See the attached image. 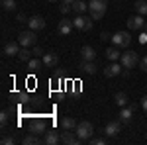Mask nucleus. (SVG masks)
<instances>
[{"label": "nucleus", "instance_id": "nucleus-1", "mask_svg": "<svg viewBox=\"0 0 147 145\" xmlns=\"http://www.w3.org/2000/svg\"><path fill=\"white\" fill-rule=\"evenodd\" d=\"M108 8V0H90L88 2V12L92 20H102Z\"/></svg>", "mask_w": 147, "mask_h": 145}, {"label": "nucleus", "instance_id": "nucleus-2", "mask_svg": "<svg viewBox=\"0 0 147 145\" xmlns=\"http://www.w3.org/2000/svg\"><path fill=\"white\" fill-rule=\"evenodd\" d=\"M75 132H77V135L80 137V141H90L92 134H94V125L84 120V122H79V125L75 127Z\"/></svg>", "mask_w": 147, "mask_h": 145}, {"label": "nucleus", "instance_id": "nucleus-3", "mask_svg": "<svg viewBox=\"0 0 147 145\" xmlns=\"http://www.w3.org/2000/svg\"><path fill=\"white\" fill-rule=\"evenodd\" d=\"M92 18L90 16H84V14H77L75 20H73V26L75 30H80V32H90L92 30Z\"/></svg>", "mask_w": 147, "mask_h": 145}, {"label": "nucleus", "instance_id": "nucleus-4", "mask_svg": "<svg viewBox=\"0 0 147 145\" xmlns=\"http://www.w3.org/2000/svg\"><path fill=\"white\" fill-rule=\"evenodd\" d=\"M120 63H122L124 69H134V67L139 65V57H137L136 51H125V53H122V57H120Z\"/></svg>", "mask_w": 147, "mask_h": 145}, {"label": "nucleus", "instance_id": "nucleus-5", "mask_svg": "<svg viewBox=\"0 0 147 145\" xmlns=\"http://www.w3.org/2000/svg\"><path fill=\"white\" fill-rule=\"evenodd\" d=\"M18 43L22 45V47H35V43H37V35H35L34 30L22 32L20 37H18Z\"/></svg>", "mask_w": 147, "mask_h": 145}, {"label": "nucleus", "instance_id": "nucleus-6", "mask_svg": "<svg viewBox=\"0 0 147 145\" xmlns=\"http://www.w3.org/2000/svg\"><path fill=\"white\" fill-rule=\"evenodd\" d=\"M112 43L116 47H127V45L131 43V35L127 34V32H118V34L112 35Z\"/></svg>", "mask_w": 147, "mask_h": 145}, {"label": "nucleus", "instance_id": "nucleus-7", "mask_svg": "<svg viewBox=\"0 0 147 145\" xmlns=\"http://www.w3.org/2000/svg\"><path fill=\"white\" fill-rule=\"evenodd\" d=\"M122 132V122L120 120H112L104 125V135L106 137H116V135Z\"/></svg>", "mask_w": 147, "mask_h": 145}, {"label": "nucleus", "instance_id": "nucleus-8", "mask_svg": "<svg viewBox=\"0 0 147 145\" xmlns=\"http://www.w3.org/2000/svg\"><path fill=\"white\" fill-rule=\"evenodd\" d=\"M61 143L79 145V143H80V137L77 135V132L73 134V129H63V134H61Z\"/></svg>", "mask_w": 147, "mask_h": 145}, {"label": "nucleus", "instance_id": "nucleus-9", "mask_svg": "<svg viewBox=\"0 0 147 145\" xmlns=\"http://www.w3.org/2000/svg\"><path fill=\"white\" fill-rule=\"evenodd\" d=\"M118 75H122V65L118 61H110V65H106V69H104V77L112 78L118 77Z\"/></svg>", "mask_w": 147, "mask_h": 145}, {"label": "nucleus", "instance_id": "nucleus-10", "mask_svg": "<svg viewBox=\"0 0 147 145\" xmlns=\"http://www.w3.org/2000/svg\"><path fill=\"white\" fill-rule=\"evenodd\" d=\"M143 26H145V20H143V16H131V18H127V28L129 30H134V32H139V30H143Z\"/></svg>", "mask_w": 147, "mask_h": 145}, {"label": "nucleus", "instance_id": "nucleus-11", "mask_svg": "<svg viewBox=\"0 0 147 145\" xmlns=\"http://www.w3.org/2000/svg\"><path fill=\"white\" fill-rule=\"evenodd\" d=\"M30 132L35 135H39V137H43V135L47 134V125L43 120H35V122H32V125H30Z\"/></svg>", "mask_w": 147, "mask_h": 145}, {"label": "nucleus", "instance_id": "nucleus-12", "mask_svg": "<svg viewBox=\"0 0 147 145\" xmlns=\"http://www.w3.org/2000/svg\"><path fill=\"white\" fill-rule=\"evenodd\" d=\"M28 28L34 30V32H39V30L45 28V20L41 16H32V18H28Z\"/></svg>", "mask_w": 147, "mask_h": 145}, {"label": "nucleus", "instance_id": "nucleus-13", "mask_svg": "<svg viewBox=\"0 0 147 145\" xmlns=\"http://www.w3.org/2000/svg\"><path fill=\"white\" fill-rule=\"evenodd\" d=\"M73 20H69V18H63V20H59V26H57V32L61 35H69L73 32Z\"/></svg>", "mask_w": 147, "mask_h": 145}, {"label": "nucleus", "instance_id": "nucleus-14", "mask_svg": "<svg viewBox=\"0 0 147 145\" xmlns=\"http://www.w3.org/2000/svg\"><path fill=\"white\" fill-rule=\"evenodd\" d=\"M136 104H129V106H124L122 110H120V122L122 123H127L131 120V116H134V112H136Z\"/></svg>", "mask_w": 147, "mask_h": 145}, {"label": "nucleus", "instance_id": "nucleus-15", "mask_svg": "<svg viewBox=\"0 0 147 145\" xmlns=\"http://www.w3.org/2000/svg\"><path fill=\"white\" fill-rule=\"evenodd\" d=\"M20 47L22 45L18 43V41H8V43L4 45V55L6 57H18V53H20Z\"/></svg>", "mask_w": 147, "mask_h": 145}, {"label": "nucleus", "instance_id": "nucleus-16", "mask_svg": "<svg viewBox=\"0 0 147 145\" xmlns=\"http://www.w3.org/2000/svg\"><path fill=\"white\" fill-rule=\"evenodd\" d=\"M41 61H43V65H45L47 69H55L57 65H59V57H57L55 53H45V55L41 57Z\"/></svg>", "mask_w": 147, "mask_h": 145}, {"label": "nucleus", "instance_id": "nucleus-17", "mask_svg": "<svg viewBox=\"0 0 147 145\" xmlns=\"http://www.w3.org/2000/svg\"><path fill=\"white\" fill-rule=\"evenodd\" d=\"M41 139H43L45 145H57L61 141V135H59V132H49V129H47V134L43 135Z\"/></svg>", "mask_w": 147, "mask_h": 145}, {"label": "nucleus", "instance_id": "nucleus-18", "mask_svg": "<svg viewBox=\"0 0 147 145\" xmlns=\"http://www.w3.org/2000/svg\"><path fill=\"white\" fill-rule=\"evenodd\" d=\"M80 57H82V61H94V57H96L94 47H90V45H84V47L80 49Z\"/></svg>", "mask_w": 147, "mask_h": 145}, {"label": "nucleus", "instance_id": "nucleus-19", "mask_svg": "<svg viewBox=\"0 0 147 145\" xmlns=\"http://www.w3.org/2000/svg\"><path fill=\"white\" fill-rule=\"evenodd\" d=\"M79 69L82 71V73H84V75H94L98 67L94 65V61H82V63L79 65Z\"/></svg>", "mask_w": 147, "mask_h": 145}, {"label": "nucleus", "instance_id": "nucleus-20", "mask_svg": "<svg viewBox=\"0 0 147 145\" xmlns=\"http://www.w3.org/2000/svg\"><path fill=\"white\" fill-rule=\"evenodd\" d=\"M120 57H122V51H120L116 45L106 49V59H108V61H120Z\"/></svg>", "mask_w": 147, "mask_h": 145}, {"label": "nucleus", "instance_id": "nucleus-21", "mask_svg": "<svg viewBox=\"0 0 147 145\" xmlns=\"http://www.w3.org/2000/svg\"><path fill=\"white\" fill-rule=\"evenodd\" d=\"M86 10H88V4H86L84 0H75V2H73V12H75V14H84Z\"/></svg>", "mask_w": 147, "mask_h": 145}, {"label": "nucleus", "instance_id": "nucleus-22", "mask_svg": "<svg viewBox=\"0 0 147 145\" xmlns=\"http://www.w3.org/2000/svg\"><path fill=\"white\" fill-rule=\"evenodd\" d=\"M77 125H79V122H77L75 118H69L67 116V118L61 120V127H63V129H75Z\"/></svg>", "mask_w": 147, "mask_h": 145}, {"label": "nucleus", "instance_id": "nucleus-23", "mask_svg": "<svg viewBox=\"0 0 147 145\" xmlns=\"http://www.w3.org/2000/svg\"><path fill=\"white\" fill-rule=\"evenodd\" d=\"M37 143H43V139H39V135L32 134V132L24 137V145H37Z\"/></svg>", "mask_w": 147, "mask_h": 145}, {"label": "nucleus", "instance_id": "nucleus-24", "mask_svg": "<svg viewBox=\"0 0 147 145\" xmlns=\"http://www.w3.org/2000/svg\"><path fill=\"white\" fill-rule=\"evenodd\" d=\"M32 55H34V51H30V47H22L20 53H18V59L24 61V63H28V61L32 59Z\"/></svg>", "mask_w": 147, "mask_h": 145}, {"label": "nucleus", "instance_id": "nucleus-25", "mask_svg": "<svg viewBox=\"0 0 147 145\" xmlns=\"http://www.w3.org/2000/svg\"><path fill=\"white\" fill-rule=\"evenodd\" d=\"M134 8L139 16H145L147 14V0H137L136 4H134Z\"/></svg>", "mask_w": 147, "mask_h": 145}, {"label": "nucleus", "instance_id": "nucleus-26", "mask_svg": "<svg viewBox=\"0 0 147 145\" xmlns=\"http://www.w3.org/2000/svg\"><path fill=\"white\" fill-rule=\"evenodd\" d=\"M114 102L120 106V108H124V106H127V94L125 92H118L116 96H114Z\"/></svg>", "mask_w": 147, "mask_h": 145}, {"label": "nucleus", "instance_id": "nucleus-27", "mask_svg": "<svg viewBox=\"0 0 147 145\" xmlns=\"http://www.w3.org/2000/svg\"><path fill=\"white\" fill-rule=\"evenodd\" d=\"M28 67L32 69V71H39V69L43 67V61H41V57H39V59H30V61H28Z\"/></svg>", "mask_w": 147, "mask_h": 145}, {"label": "nucleus", "instance_id": "nucleus-28", "mask_svg": "<svg viewBox=\"0 0 147 145\" xmlns=\"http://www.w3.org/2000/svg\"><path fill=\"white\" fill-rule=\"evenodd\" d=\"M2 10L4 12H14L16 10V0H2Z\"/></svg>", "mask_w": 147, "mask_h": 145}, {"label": "nucleus", "instance_id": "nucleus-29", "mask_svg": "<svg viewBox=\"0 0 147 145\" xmlns=\"http://www.w3.org/2000/svg\"><path fill=\"white\" fill-rule=\"evenodd\" d=\"M59 10H61V14H69V12L73 10V4H69V2H63V0H61V4H59Z\"/></svg>", "mask_w": 147, "mask_h": 145}, {"label": "nucleus", "instance_id": "nucleus-30", "mask_svg": "<svg viewBox=\"0 0 147 145\" xmlns=\"http://www.w3.org/2000/svg\"><path fill=\"white\" fill-rule=\"evenodd\" d=\"M2 143L4 145H14L16 139H14V135H4V137H2Z\"/></svg>", "mask_w": 147, "mask_h": 145}, {"label": "nucleus", "instance_id": "nucleus-31", "mask_svg": "<svg viewBox=\"0 0 147 145\" xmlns=\"http://www.w3.org/2000/svg\"><path fill=\"white\" fill-rule=\"evenodd\" d=\"M90 143L92 145H104L106 143V137H94V139L90 137Z\"/></svg>", "mask_w": 147, "mask_h": 145}, {"label": "nucleus", "instance_id": "nucleus-32", "mask_svg": "<svg viewBox=\"0 0 147 145\" xmlns=\"http://www.w3.org/2000/svg\"><path fill=\"white\" fill-rule=\"evenodd\" d=\"M139 69H141L143 73H147V57H141V59H139Z\"/></svg>", "mask_w": 147, "mask_h": 145}, {"label": "nucleus", "instance_id": "nucleus-33", "mask_svg": "<svg viewBox=\"0 0 147 145\" xmlns=\"http://www.w3.org/2000/svg\"><path fill=\"white\" fill-rule=\"evenodd\" d=\"M0 123H2V127L8 123V112H2V114H0Z\"/></svg>", "mask_w": 147, "mask_h": 145}, {"label": "nucleus", "instance_id": "nucleus-34", "mask_svg": "<svg viewBox=\"0 0 147 145\" xmlns=\"http://www.w3.org/2000/svg\"><path fill=\"white\" fill-rule=\"evenodd\" d=\"M34 55L35 57H43L45 53H43V49H41V47H37V45H35V47H34Z\"/></svg>", "mask_w": 147, "mask_h": 145}, {"label": "nucleus", "instance_id": "nucleus-35", "mask_svg": "<svg viewBox=\"0 0 147 145\" xmlns=\"http://www.w3.org/2000/svg\"><path fill=\"white\" fill-rule=\"evenodd\" d=\"M100 39H102V41H106V39H112V35L108 34V32H102V34H100Z\"/></svg>", "mask_w": 147, "mask_h": 145}, {"label": "nucleus", "instance_id": "nucleus-36", "mask_svg": "<svg viewBox=\"0 0 147 145\" xmlns=\"http://www.w3.org/2000/svg\"><path fill=\"white\" fill-rule=\"evenodd\" d=\"M141 108L147 112V96H143V98H141Z\"/></svg>", "mask_w": 147, "mask_h": 145}, {"label": "nucleus", "instance_id": "nucleus-37", "mask_svg": "<svg viewBox=\"0 0 147 145\" xmlns=\"http://www.w3.org/2000/svg\"><path fill=\"white\" fill-rule=\"evenodd\" d=\"M18 22H26V16L24 14H18Z\"/></svg>", "mask_w": 147, "mask_h": 145}, {"label": "nucleus", "instance_id": "nucleus-38", "mask_svg": "<svg viewBox=\"0 0 147 145\" xmlns=\"http://www.w3.org/2000/svg\"><path fill=\"white\" fill-rule=\"evenodd\" d=\"M143 32H145V34H147V22H145V26H143Z\"/></svg>", "mask_w": 147, "mask_h": 145}, {"label": "nucleus", "instance_id": "nucleus-39", "mask_svg": "<svg viewBox=\"0 0 147 145\" xmlns=\"http://www.w3.org/2000/svg\"><path fill=\"white\" fill-rule=\"evenodd\" d=\"M63 2H69V4H73V2H75V0H63Z\"/></svg>", "mask_w": 147, "mask_h": 145}, {"label": "nucleus", "instance_id": "nucleus-40", "mask_svg": "<svg viewBox=\"0 0 147 145\" xmlns=\"http://www.w3.org/2000/svg\"><path fill=\"white\" fill-rule=\"evenodd\" d=\"M49 2H55V0H49Z\"/></svg>", "mask_w": 147, "mask_h": 145}]
</instances>
